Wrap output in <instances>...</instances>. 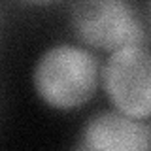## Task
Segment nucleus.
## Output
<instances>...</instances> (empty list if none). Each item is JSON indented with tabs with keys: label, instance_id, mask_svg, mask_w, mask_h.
Wrapping results in <instances>:
<instances>
[{
	"label": "nucleus",
	"instance_id": "1",
	"mask_svg": "<svg viewBox=\"0 0 151 151\" xmlns=\"http://www.w3.org/2000/svg\"><path fill=\"white\" fill-rule=\"evenodd\" d=\"M100 60L89 47L55 44L36 59L32 87L47 108L70 113L91 102L100 87Z\"/></svg>",
	"mask_w": 151,
	"mask_h": 151
},
{
	"label": "nucleus",
	"instance_id": "5",
	"mask_svg": "<svg viewBox=\"0 0 151 151\" xmlns=\"http://www.w3.org/2000/svg\"><path fill=\"white\" fill-rule=\"evenodd\" d=\"M19 2L25 4V6H32V8H49V6L63 2V0H19Z\"/></svg>",
	"mask_w": 151,
	"mask_h": 151
},
{
	"label": "nucleus",
	"instance_id": "3",
	"mask_svg": "<svg viewBox=\"0 0 151 151\" xmlns=\"http://www.w3.org/2000/svg\"><path fill=\"white\" fill-rule=\"evenodd\" d=\"M100 85L115 110L136 119L151 117V49L129 45L110 53Z\"/></svg>",
	"mask_w": 151,
	"mask_h": 151
},
{
	"label": "nucleus",
	"instance_id": "4",
	"mask_svg": "<svg viewBox=\"0 0 151 151\" xmlns=\"http://www.w3.org/2000/svg\"><path fill=\"white\" fill-rule=\"evenodd\" d=\"M79 149L91 151H147L151 127L119 110H102L89 117L79 134Z\"/></svg>",
	"mask_w": 151,
	"mask_h": 151
},
{
	"label": "nucleus",
	"instance_id": "6",
	"mask_svg": "<svg viewBox=\"0 0 151 151\" xmlns=\"http://www.w3.org/2000/svg\"><path fill=\"white\" fill-rule=\"evenodd\" d=\"M147 27H149V30H151V0L147 2Z\"/></svg>",
	"mask_w": 151,
	"mask_h": 151
},
{
	"label": "nucleus",
	"instance_id": "2",
	"mask_svg": "<svg viewBox=\"0 0 151 151\" xmlns=\"http://www.w3.org/2000/svg\"><path fill=\"white\" fill-rule=\"evenodd\" d=\"M68 21L79 44L108 55L147 40V25L130 0H74Z\"/></svg>",
	"mask_w": 151,
	"mask_h": 151
}]
</instances>
